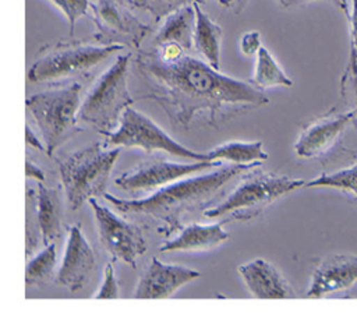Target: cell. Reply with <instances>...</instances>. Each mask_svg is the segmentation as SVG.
<instances>
[{
    "label": "cell",
    "instance_id": "f546056e",
    "mask_svg": "<svg viewBox=\"0 0 357 325\" xmlns=\"http://www.w3.org/2000/svg\"><path fill=\"white\" fill-rule=\"evenodd\" d=\"M350 28V50L357 56V0H350L349 13L346 15Z\"/></svg>",
    "mask_w": 357,
    "mask_h": 325
},
{
    "label": "cell",
    "instance_id": "5bb4252c",
    "mask_svg": "<svg viewBox=\"0 0 357 325\" xmlns=\"http://www.w3.org/2000/svg\"><path fill=\"white\" fill-rule=\"evenodd\" d=\"M201 278V272L174 264H165L152 258L141 273L132 297L166 298L173 296L184 285Z\"/></svg>",
    "mask_w": 357,
    "mask_h": 325
},
{
    "label": "cell",
    "instance_id": "4dcf8cb0",
    "mask_svg": "<svg viewBox=\"0 0 357 325\" xmlns=\"http://www.w3.org/2000/svg\"><path fill=\"white\" fill-rule=\"evenodd\" d=\"M25 174L28 179H33L36 181H46L45 172L29 158H26V160H25Z\"/></svg>",
    "mask_w": 357,
    "mask_h": 325
},
{
    "label": "cell",
    "instance_id": "8fae6325",
    "mask_svg": "<svg viewBox=\"0 0 357 325\" xmlns=\"http://www.w3.org/2000/svg\"><path fill=\"white\" fill-rule=\"evenodd\" d=\"M220 166L222 162L219 160H197L190 163H178L156 158L141 162L131 170L116 177L114 184L123 191H149L165 187L169 183L180 180L188 174Z\"/></svg>",
    "mask_w": 357,
    "mask_h": 325
},
{
    "label": "cell",
    "instance_id": "52a82bcc",
    "mask_svg": "<svg viewBox=\"0 0 357 325\" xmlns=\"http://www.w3.org/2000/svg\"><path fill=\"white\" fill-rule=\"evenodd\" d=\"M123 45H92L85 40H59L45 45L28 68L31 84L56 82L85 74L123 50Z\"/></svg>",
    "mask_w": 357,
    "mask_h": 325
},
{
    "label": "cell",
    "instance_id": "44dd1931",
    "mask_svg": "<svg viewBox=\"0 0 357 325\" xmlns=\"http://www.w3.org/2000/svg\"><path fill=\"white\" fill-rule=\"evenodd\" d=\"M206 153L209 160H226L234 165H248L268 159L262 141H230L209 149Z\"/></svg>",
    "mask_w": 357,
    "mask_h": 325
},
{
    "label": "cell",
    "instance_id": "5b68a950",
    "mask_svg": "<svg viewBox=\"0 0 357 325\" xmlns=\"http://www.w3.org/2000/svg\"><path fill=\"white\" fill-rule=\"evenodd\" d=\"M81 95L82 85L70 82L26 98V109L40 131L49 156L66 141L82 131L78 126Z\"/></svg>",
    "mask_w": 357,
    "mask_h": 325
},
{
    "label": "cell",
    "instance_id": "d6a6232c",
    "mask_svg": "<svg viewBox=\"0 0 357 325\" xmlns=\"http://www.w3.org/2000/svg\"><path fill=\"white\" fill-rule=\"evenodd\" d=\"M216 1L222 7L231 10L234 14H240L245 8V6L248 3V0H216Z\"/></svg>",
    "mask_w": 357,
    "mask_h": 325
},
{
    "label": "cell",
    "instance_id": "1f68e13d",
    "mask_svg": "<svg viewBox=\"0 0 357 325\" xmlns=\"http://www.w3.org/2000/svg\"><path fill=\"white\" fill-rule=\"evenodd\" d=\"M25 141L29 146L38 149V151H42V152H46V146L43 144V139H39L35 133L32 131V128L29 127V124L25 126Z\"/></svg>",
    "mask_w": 357,
    "mask_h": 325
},
{
    "label": "cell",
    "instance_id": "d6986e66",
    "mask_svg": "<svg viewBox=\"0 0 357 325\" xmlns=\"http://www.w3.org/2000/svg\"><path fill=\"white\" fill-rule=\"evenodd\" d=\"M194 31L195 8L194 4H187L165 18L151 42V47L177 45L188 53L194 46Z\"/></svg>",
    "mask_w": 357,
    "mask_h": 325
},
{
    "label": "cell",
    "instance_id": "4fadbf2b",
    "mask_svg": "<svg viewBox=\"0 0 357 325\" xmlns=\"http://www.w3.org/2000/svg\"><path fill=\"white\" fill-rule=\"evenodd\" d=\"M96 264V254L82 233L81 223L70 226L64 257L57 271V285L74 293L88 282Z\"/></svg>",
    "mask_w": 357,
    "mask_h": 325
},
{
    "label": "cell",
    "instance_id": "30bf717a",
    "mask_svg": "<svg viewBox=\"0 0 357 325\" xmlns=\"http://www.w3.org/2000/svg\"><path fill=\"white\" fill-rule=\"evenodd\" d=\"M89 205L93 211L98 237L103 248L110 254L113 262H124L132 268L137 259L146 252V240L138 223L121 218L107 206L91 198Z\"/></svg>",
    "mask_w": 357,
    "mask_h": 325
},
{
    "label": "cell",
    "instance_id": "e575fe53",
    "mask_svg": "<svg viewBox=\"0 0 357 325\" xmlns=\"http://www.w3.org/2000/svg\"><path fill=\"white\" fill-rule=\"evenodd\" d=\"M349 1L350 0H332V3L344 14V15H347V13H349Z\"/></svg>",
    "mask_w": 357,
    "mask_h": 325
},
{
    "label": "cell",
    "instance_id": "ac0fdd59",
    "mask_svg": "<svg viewBox=\"0 0 357 325\" xmlns=\"http://www.w3.org/2000/svg\"><path fill=\"white\" fill-rule=\"evenodd\" d=\"M35 212L43 244L56 243L61 233L63 220L60 188L49 187L45 181H38L35 191Z\"/></svg>",
    "mask_w": 357,
    "mask_h": 325
},
{
    "label": "cell",
    "instance_id": "ba28073f",
    "mask_svg": "<svg viewBox=\"0 0 357 325\" xmlns=\"http://www.w3.org/2000/svg\"><path fill=\"white\" fill-rule=\"evenodd\" d=\"M103 142L107 148H141L146 153L159 151L191 162L209 160L208 153H201L181 145L151 117L131 106L124 110L120 124L113 133L106 135Z\"/></svg>",
    "mask_w": 357,
    "mask_h": 325
},
{
    "label": "cell",
    "instance_id": "83f0119b",
    "mask_svg": "<svg viewBox=\"0 0 357 325\" xmlns=\"http://www.w3.org/2000/svg\"><path fill=\"white\" fill-rule=\"evenodd\" d=\"M93 297L95 298H117V297H120L119 282L116 279L114 266L112 262L106 264L105 271H103V282Z\"/></svg>",
    "mask_w": 357,
    "mask_h": 325
},
{
    "label": "cell",
    "instance_id": "4316f807",
    "mask_svg": "<svg viewBox=\"0 0 357 325\" xmlns=\"http://www.w3.org/2000/svg\"><path fill=\"white\" fill-rule=\"evenodd\" d=\"M53 3L66 17L70 27V36L74 35L75 24L79 18L88 14L89 10V0H49Z\"/></svg>",
    "mask_w": 357,
    "mask_h": 325
},
{
    "label": "cell",
    "instance_id": "cb8c5ba5",
    "mask_svg": "<svg viewBox=\"0 0 357 325\" xmlns=\"http://www.w3.org/2000/svg\"><path fill=\"white\" fill-rule=\"evenodd\" d=\"M307 188H318V187H326V188H335L342 192H346L351 195L354 199H357V163L342 169L333 173H322L317 179L308 181L304 184Z\"/></svg>",
    "mask_w": 357,
    "mask_h": 325
},
{
    "label": "cell",
    "instance_id": "484cf974",
    "mask_svg": "<svg viewBox=\"0 0 357 325\" xmlns=\"http://www.w3.org/2000/svg\"><path fill=\"white\" fill-rule=\"evenodd\" d=\"M340 98L346 106L357 110V56L351 50L340 78Z\"/></svg>",
    "mask_w": 357,
    "mask_h": 325
},
{
    "label": "cell",
    "instance_id": "603a6c76",
    "mask_svg": "<svg viewBox=\"0 0 357 325\" xmlns=\"http://www.w3.org/2000/svg\"><path fill=\"white\" fill-rule=\"evenodd\" d=\"M56 243L46 244L43 250L35 254L25 268L26 287H43L54 275L56 269Z\"/></svg>",
    "mask_w": 357,
    "mask_h": 325
},
{
    "label": "cell",
    "instance_id": "ffe728a7",
    "mask_svg": "<svg viewBox=\"0 0 357 325\" xmlns=\"http://www.w3.org/2000/svg\"><path fill=\"white\" fill-rule=\"evenodd\" d=\"M192 4L195 8L194 47L199 54L205 57L206 63H209L213 68L219 70L223 29L201 8L199 3Z\"/></svg>",
    "mask_w": 357,
    "mask_h": 325
},
{
    "label": "cell",
    "instance_id": "e0dca14e",
    "mask_svg": "<svg viewBox=\"0 0 357 325\" xmlns=\"http://www.w3.org/2000/svg\"><path fill=\"white\" fill-rule=\"evenodd\" d=\"M226 220L212 225L191 223L180 229V233L170 240H166L159 251L173 252V251H206L212 250L229 240V233L223 229Z\"/></svg>",
    "mask_w": 357,
    "mask_h": 325
},
{
    "label": "cell",
    "instance_id": "3957f363",
    "mask_svg": "<svg viewBox=\"0 0 357 325\" xmlns=\"http://www.w3.org/2000/svg\"><path fill=\"white\" fill-rule=\"evenodd\" d=\"M259 166L247 170L234 190L222 202L205 209L202 215L205 218H222L226 223L245 222L257 218L275 201L305 184L300 179L262 172L258 169Z\"/></svg>",
    "mask_w": 357,
    "mask_h": 325
},
{
    "label": "cell",
    "instance_id": "f1b7e54d",
    "mask_svg": "<svg viewBox=\"0 0 357 325\" xmlns=\"http://www.w3.org/2000/svg\"><path fill=\"white\" fill-rule=\"evenodd\" d=\"M261 47V33L258 31H248L241 35L240 50L244 56H257Z\"/></svg>",
    "mask_w": 357,
    "mask_h": 325
},
{
    "label": "cell",
    "instance_id": "277c9868",
    "mask_svg": "<svg viewBox=\"0 0 357 325\" xmlns=\"http://www.w3.org/2000/svg\"><path fill=\"white\" fill-rule=\"evenodd\" d=\"M120 148L95 142L59 162V172L70 211H78L91 198L103 195Z\"/></svg>",
    "mask_w": 357,
    "mask_h": 325
},
{
    "label": "cell",
    "instance_id": "6da1fadb",
    "mask_svg": "<svg viewBox=\"0 0 357 325\" xmlns=\"http://www.w3.org/2000/svg\"><path fill=\"white\" fill-rule=\"evenodd\" d=\"M145 92L139 99L156 102L176 127H213L269 103L265 91L250 81L222 74L188 53L166 60L152 47L134 57Z\"/></svg>",
    "mask_w": 357,
    "mask_h": 325
},
{
    "label": "cell",
    "instance_id": "d4e9b609",
    "mask_svg": "<svg viewBox=\"0 0 357 325\" xmlns=\"http://www.w3.org/2000/svg\"><path fill=\"white\" fill-rule=\"evenodd\" d=\"M208 0H130V3L139 8L146 11L153 17V20L158 22L162 18H166L169 14L173 11L192 3H199L204 4Z\"/></svg>",
    "mask_w": 357,
    "mask_h": 325
},
{
    "label": "cell",
    "instance_id": "9c48e42d",
    "mask_svg": "<svg viewBox=\"0 0 357 325\" xmlns=\"http://www.w3.org/2000/svg\"><path fill=\"white\" fill-rule=\"evenodd\" d=\"M89 10L95 24L92 38L100 45L139 49L152 32V27L138 20L123 0H89Z\"/></svg>",
    "mask_w": 357,
    "mask_h": 325
},
{
    "label": "cell",
    "instance_id": "836d02e7",
    "mask_svg": "<svg viewBox=\"0 0 357 325\" xmlns=\"http://www.w3.org/2000/svg\"><path fill=\"white\" fill-rule=\"evenodd\" d=\"M282 7L284 8H290V7H297V6H303V4H308L312 1H318V0H276Z\"/></svg>",
    "mask_w": 357,
    "mask_h": 325
},
{
    "label": "cell",
    "instance_id": "7c38bea8",
    "mask_svg": "<svg viewBox=\"0 0 357 325\" xmlns=\"http://www.w3.org/2000/svg\"><path fill=\"white\" fill-rule=\"evenodd\" d=\"M354 120H357V110L354 109L318 117L300 133L294 144L296 155L303 159L324 156L337 144Z\"/></svg>",
    "mask_w": 357,
    "mask_h": 325
},
{
    "label": "cell",
    "instance_id": "8992f818",
    "mask_svg": "<svg viewBox=\"0 0 357 325\" xmlns=\"http://www.w3.org/2000/svg\"><path fill=\"white\" fill-rule=\"evenodd\" d=\"M130 63L131 53L117 56L82 99L79 120L103 135H109L117 128L124 110L135 102L128 91Z\"/></svg>",
    "mask_w": 357,
    "mask_h": 325
},
{
    "label": "cell",
    "instance_id": "9a60e30c",
    "mask_svg": "<svg viewBox=\"0 0 357 325\" xmlns=\"http://www.w3.org/2000/svg\"><path fill=\"white\" fill-rule=\"evenodd\" d=\"M357 282V255L331 254L314 269L307 297L319 298L346 290Z\"/></svg>",
    "mask_w": 357,
    "mask_h": 325
},
{
    "label": "cell",
    "instance_id": "7402d4cb",
    "mask_svg": "<svg viewBox=\"0 0 357 325\" xmlns=\"http://www.w3.org/2000/svg\"><path fill=\"white\" fill-rule=\"evenodd\" d=\"M248 81H250V84H252L254 86H257L261 91H265V89L273 88V86H291L293 85L291 78L287 77V74L283 71V68L275 60L272 53L264 46L257 53L255 68Z\"/></svg>",
    "mask_w": 357,
    "mask_h": 325
},
{
    "label": "cell",
    "instance_id": "2e32d148",
    "mask_svg": "<svg viewBox=\"0 0 357 325\" xmlns=\"http://www.w3.org/2000/svg\"><path fill=\"white\" fill-rule=\"evenodd\" d=\"M238 275L252 297L290 298L294 290L280 271L271 262L257 258L237 268Z\"/></svg>",
    "mask_w": 357,
    "mask_h": 325
},
{
    "label": "cell",
    "instance_id": "7a4b0ae2",
    "mask_svg": "<svg viewBox=\"0 0 357 325\" xmlns=\"http://www.w3.org/2000/svg\"><path fill=\"white\" fill-rule=\"evenodd\" d=\"M259 165L261 162L222 165L219 170L160 187L145 198L126 199L109 192H105L103 197L127 219L169 237L177 229H183L185 218L204 206L212 205V201L231 180Z\"/></svg>",
    "mask_w": 357,
    "mask_h": 325
}]
</instances>
